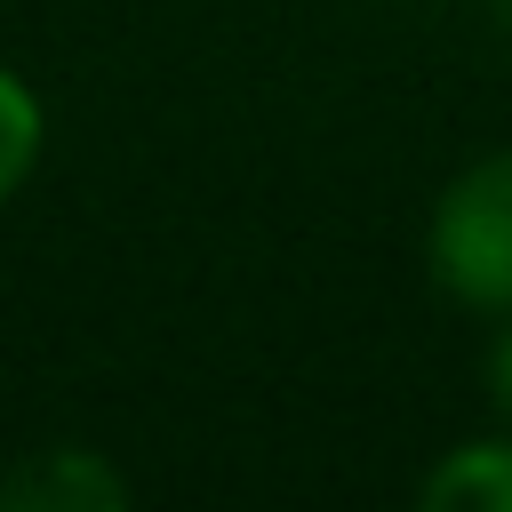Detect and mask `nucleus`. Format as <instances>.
I'll use <instances>...</instances> for the list:
<instances>
[{"label": "nucleus", "instance_id": "obj_5", "mask_svg": "<svg viewBox=\"0 0 512 512\" xmlns=\"http://www.w3.org/2000/svg\"><path fill=\"white\" fill-rule=\"evenodd\" d=\"M488 392H496V408L512 416V312H504V328H496V344H488Z\"/></svg>", "mask_w": 512, "mask_h": 512}, {"label": "nucleus", "instance_id": "obj_4", "mask_svg": "<svg viewBox=\"0 0 512 512\" xmlns=\"http://www.w3.org/2000/svg\"><path fill=\"white\" fill-rule=\"evenodd\" d=\"M40 152H48V104H40V88L24 72L0 64V208L32 184Z\"/></svg>", "mask_w": 512, "mask_h": 512}, {"label": "nucleus", "instance_id": "obj_1", "mask_svg": "<svg viewBox=\"0 0 512 512\" xmlns=\"http://www.w3.org/2000/svg\"><path fill=\"white\" fill-rule=\"evenodd\" d=\"M424 264L440 296H456L480 320L512 312V152H480L456 168L424 224Z\"/></svg>", "mask_w": 512, "mask_h": 512}, {"label": "nucleus", "instance_id": "obj_3", "mask_svg": "<svg viewBox=\"0 0 512 512\" xmlns=\"http://www.w3.org/2000/svg\"><path fill=\"white\" fill-rule=\"evenodd\" d=\"M416 504H432V512H512V440H464V448H448L416 480Z\"/></svg>", "mask_w": 512, "mask_h": 512}, {"label": "nucleus", "instance_id": "obj_2", "mask_svg": "<svg viewBox=\"0 0 512 512\" xmlns=\"http://www.w3.org/2000/svg\"><path fill=\"white\" fill-rule=\"evenodd\" d=\"M128 496H136L128 472L104 448H80V440H48V448H32L0 472L8 512H128Z\"/></svg>", "mask_w": 512, "mask_h": 512}, {"label": "nucleus", "instance_id": "obj_6", "mask_svg": "<svg viewBox=\"0 0 512 512\" xmlns=\"http://www.w3.org/2000/svg\"><path fill=\"white\" fill-rule=\"evenodd\" d=\"M488 8H496V24H504V32H512V0H488Z\"/></svg>", "mask_w": 512, "mask_h": 512}]
</instances>
